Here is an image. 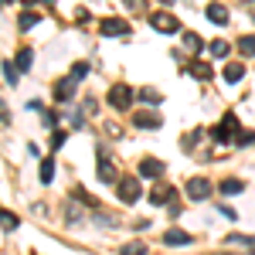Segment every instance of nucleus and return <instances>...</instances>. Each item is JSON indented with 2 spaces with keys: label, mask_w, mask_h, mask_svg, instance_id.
Segmentation results:
<instances>
[{
  "label": "nucleus",
  "mask_w": 255,
  "mask_h": 255,
  "mask_svg": "<svg viewBox=\"0 0 255 255\" xmlns=\"http://www.w3.org/2000/svg\"><path fill=\"white\" fill-rule=\"evenodd\" d=\"M106 99H109V106H113V109L123 113V109H129V102L136 99V89H129L126 82H116V85L109 89V96H106Z\"/></svg>",
  "instance_id": "obj_1"
},
{
  "label": "nucleus",
  "mask_w": 255,
  "mask_h": 255,
  "mask_svg": "<svg viewBox=\"0 0 255 255\" xmlns=\"http://www.w3.org/2000/svg\"><path fill=\"white\" fill-rule=\"evenodd\" d=\"M150 27H153L157 34H177V31H180V20H177L170 10H157V14H150Z\"/></svg>",
  "instance_id": "obj_2"
},
{
  "label": "nucleus",
  "mask_w": 255,
  "mask_h": 255,
  "mask_svg": "<svg viewBox=\"0 0 255 255\" xmlns=\"http://www.w3.org/2000/svg\"><path fill=\"white\" fill-rule=\"evenodd\" d=\"M116 194L123 204H133V201H139V194H143V187H139L136 177H119L116 180Z\"/></svg>",
  "instance_id": "obj_3"
},
{
  "label": "nucleus",
  "mask_w": 255,
  "mask_h": 255,
  "mask_svg": "<svg viewBox=\"0 0 255 255\" xmlns=\"http://www.w3.org/2000/svg\"><path fill=\"white\" fill-rule=\"evenodd\" d=\"M75 85H79V79H75V75H65V79H58L55 85H51V96H55V102H72V99H75Z\"/></svg>",
  "instance_id": "obj_4"
},
{
  "label": "nucleus",
  "mask_w": 255,
  "mask_h": 255,
  "mask_svg": "<svg viewBox=\"0 0 255 255\" xmlns=\"http://www.w3.org/2000/svg\"><path fill=\"white\" fill-rule=\"evenodd\" d=\"M99 31L106 34V38H123V34H129V20L123 17H106L99 24Z\"/></svg>",
  "instance_id": "obj_5"
},
{
  "label": "nucleus",
  "mask_w": 255,
  "mask_h": 255,
  "mask_svg": "<svg viewBox=\"0 0 255 255\" xmlns=\"http://www.w3.org/2000/svg\"><path fill=\"white\" fill-rule=\"evenodd\" d=\"M184 191H187L191 201H204V197H211V180L194 177V180H187V184H184Z\"/></svg>",
  "instance_id": "obj_6"
},
{
  "label": "nucleus",
  "mask_w": 255,
  "mask_h": 255,
  "mask_svg": "<svg viewBox=\"0 0 255 255\" xmlns=\"http://www.w3.org/2000/svg\"><path fill=\"white\" fill-rule=\"evenodd\" d=\"M99 180H102V184H116L119 180L116 167H113V160H109L106 150H99Z\"/></svg>",
  "instance_id": "obj_7"
},
{
  "label": "nucleus",
  "mask_w": 255,
  "mask_h": 255,
  "mask_svg": "<svg viewBox=\"0 0 255 255\" xmlns=\"http://www.w3.org/2000/svg\"><path fill=\"white\" fill-rule=\"evenodd\" d=\"M232 133H235V113H228V116H225L215 129H211L215 143H228V139H232Z\"/></svg>",
  "instance_id": "obj_8"
},
{
  "label": "nucleus",
  "mask_w": 255,
  "mask_h": 255,
  "mask_svg": "<svg viewBox=\"0 0 255 255\" xmlns=\"http://www.w3.org/2000/svg\"><path fill=\"white\" fill-rule=\"evenodd\" d=\"M133 126H139V129H160V126H163V119H160L157 113L139 109V113H133Z\"/></svg>",
  "instance_id": "obj_9"
},
{
  "label": "nucleus",
  "mask_w": 255,
  "mask_h": 255,
  "mask_svg": "<svg viewBox=\"0 0 255 255\" xmlns=\"http://www.w3.org/2000/svg\"><path fill=\"white\" fill-rule=\"evenodd\" d=\"M150 201H153V204H170V201H177V194H174V187H167V184H157V187H153V191H150Z\"/></svg>",
  "instance_id": "obj_10"
},
{
  "label": "nucleus",
  "mask_w": 255,
  "mask_h": 255,
  "mask_svg": "<svg viewBox=\"0 0 255 255\" xmlns=\"http://www.w3.org/2000/svg\"><path fill=\"white\" fill-rule=\"evenodd\" d=\"M163 174V163L153 157H146V160H139V177H160Z\"/></svg>",
  "instance_id": "obj_11"
},
{
  "label": "nucleus",
  "mask_w": 255,
  "mask_h": 255,
  "mask_svg": "<svg viewBox=\"0 0 255 255\" xmlns=\"http://www.w3.org/2000/svg\"><path fill=\"white\" fill-rule=\"evenodd\" d=\"M187 72H191V75H194V79H211V72H215V68H211V65H208V61H187Z\"/></svg>",
  "instance_id": "obj_12"
},
{
  "label": "nucleus",
  "mask_w": 255,
  "mask_h": 255,
  "mask_svg": "<svg viewBox=\"0 0 255 255\" xmlns=\"http://www.w3.org/2000/svg\"><path fill=\"white\" fill-rule=\"evenodd\" d=\"M208 20H215V24H228V7L225 3H208Z\"/></svg>",
  "instance_id": "obj_13"
},
{
  "label": "nucleus",
  "mask_w": 255,
  "mask_h": 255,
  "mask_svg": "<svg viewBox=\"0 0 255 255\" xmlns=\"http://www.w3.org/2000/svg\"><path fill=\"white\" fill-rule=\"evenodd\" d=\"M218 191H221V194H242V191H245V184H242V180H238V177H225V180H221V184H218Z\"/></svg>",
  "instance_id": "obj_14"
},
{
  "label": "nucleus",
  "mask_w": 255,
  "mask_h": 255,
  "mask_svg": "<svg viewBox=\"0 0 255 255\" xmlns=\"http://www.w3.org/2000/svg\"><path fill=\"white\" fill-rule=\"evenodd\" d=\"M163 245H191V235L180 232V228H170V232L163 235Z\"/></svg>",
  "instance_id": "obj_15"
},
{
  "label": "nucleus",
  "mask_w": 255,
  "mask_h": 255,
  "mask_svg": "<svg viewBox=\"0 0 255 255\" xmlns=\"http://www.w3.org/2000/svg\"><path fill=\"white\" fill-rule=\"evenodd\" d=\"M245 79V65H238V61H232V65H225V82H242Z\"/></svg>",
  "instance_id": "obj_16"
},
{
  "label": "nucleus",
  "mask_w": 255,
  "mask_h": 255,
  "mask_svg": "<svg viewBox=\"0 0 255 255\" xmlns=\"http://www.w3.org/2000/svg\"><path fill=\"white\" fill-rule=\"evenodd\" d=\"M184 48H187V55H201V48H204V41L197 38L194 31H187V34H184Z\"/></svg>",
  "instance_id": "obj_17"
},
{
  "label": "nucleus",
  "mask_w": 255,
  "mask_h": 255,
  "mask_svg": "<svg viewBox=\"0 0 255 255\" xmlns=\"http://www.w3.org/2000/svg\"><path fill=\"white\" fill-rule=\"evenodd\" d=\"M238 55H245V58H255V34H245V38H238Z\"/></svg>",
  "instance_id": "obj_18"
},
{
  "label": "nucleus",
  "mask_w": 255,
  "mask_h": 255,
  "mask_svg": "<svg viewBox=\"0 0 255 255\" xmlns=\"http://www.w3.org/2000/svg\"><path fill=\"white\" fill-rule=\"evenodd\" d=\"M17 225H20V221H17V215H14V211L0 208V228H3V232H14Z\"/></svg>",
  "instance_id": "obj_19"
},
{
  "label": "nucleus",
  "mask_w": 255,
  "mask_h": 255,
  "mask_svg": "<svg viewBox=\"0 0 255 255\" xmlns=\"http://www.w3.org/2000/svg\"><path fill=\"white\" fill-rule=\"evenodd\" d=\"M31 58H34V55H31V48H20L17 58H14V68H17V72H27V68H31Z\"/></svg>",
  "instance_id": "obj_20"
},
{
  "label": "nucleus",
  "mask_w": 255,
  "mask_h": 255,
  "mask_svg": "<svg viewBox=\"0 0 255 255\" xmlns=\"http://www.w3.org/2000/svg\"><path fill=\"white\" fill-rule=\"evenodd\" d=\"M208 48H211V55H215V58H228V51H232V44H228V41H225V38L211 41Z\"/></svg>",
  "instance_id": "obj_21"
},
{
  "label": "nucleus",
  "mask_w": 255,
  "mask_h": 255,
  "mask_svg": "<svg viewBox=\"0 0 255 255\" xmlns=\"http://www.w3.org/2000/svg\"><path fill=\"white\" fill-rule=\"evenodd\" d=\"M38 14H34V10H24V14H20L17 17V24H20V31H31V27H34V24H38Z\"/></svg>",
  "instance_id": "obj_22"
},
{
  "label": "nucleus",
  "mask_w": 255,
  "mask_h": 255,
  "mask_svg": "<svg viewBox=\"0 0 255 255\" xmlns=\"http://www.w3.org/2000/svg\"><path fill=\"white\" fill-rule=\"evenodd\" d=\"M119 255H146V245L143 242H129V245H123Z\"/></svg>",
  "instance_id": "obj_23"
},
{
  "label": "nucleus",
  "mask_w": 255,
  "mask_h": 255,
  "mask_svg": "<svg viewBox=\"0 0 255 255\" xmlns=\"http://www.w3.org/2000/svg\"><path fill=\"white\" fill-rule=\"evenodd\" d=\"M51 177H55V160L48 157V160H41V180L51 184Z\"/></svg>",
  "instance_id": "obj_24"
},
{
  "label": "nucleus",
  "mask_w": 255,
  "mask_h": 255,
  "mask_svg": "<svg viewBox=\"0 0 255 255\" xmlns=\"http://www.w3.org/2000/svg\"><path fill=\"white\" fill-rule=\"evenodd\" d=\"M139 99H143V102H150V106H160V102H163V96H160L157 89H143Z\"/></svg>",
  "instance_id": "obj_25"
},
{
  "label": "nucleus",
  "mask_w": 255,
  "mask_h": 255,
  "mask_svg": "<svg viewBox=\"0 0 255 255\" xmlns=\"http://www.w3.org/2000/svg\"><path fill=\"white\" fill-rule=\"evenodd\" d=\"M3 79H7V85H17V68H14V61H3Z\"/></svg>",
  "instance_id": "obj_26"
},
{
  "label": "nucleus",
  "mask_w": 255,
  "mask_h": 255,
  "mask_svg": "<svg viewBox=\"0 0 255 255\" xmlns=\"http://www.w3.org/2000/svg\"><path fill=\"white\" fill-rule=\"evenodd\" d=\"M68 75H75V79H85V75H89V65H85V61H75V65H72V72H68Z\"/></svg>",
  "instance_id": "obj_27"
},
{
  "label": "nucleus",
  "mask_w": 255,
  "mask_h": 255,
  "mask_svg": "<svg viewBox=\"0 0 255 255\" xmlns=\"http://www.w3.org/2000/svg\"><path fill=\"white\" fill-rule=\"evenodd\" d=\"M0 123H3V126L10 123V109H7V102H3V99H0Z\"/></svg>",
  "instance_id": "obj_28"
},
{
  "label": "nucleus",
  "mask_w": 255,
  "mask_h": 255,
  "mask_svg": "<svg viewBox=\"0 0 255 255\" xmlns=\"http://www.w3.org/2000/svg\"><path fill=\"white\" fill-rule=\"evenodd\" d=\"M82 113L92 116V113H96V99H85V102H82Z\"/></svg>",
  "instance_id": "obj_29"
},
{
  "label": "nucleus",
  "mask_w": 255,
  "mask_h": 255,
  "mask_svg": "<svg viewBox=\"0 0 255 255\" xmlns=\"http://www.w3.org/2000/svg\"><path fill=\"white\" fill-rule=\"evenodd\" d=\"M51 146H55V150H58V146H65V133H61V129H55V136H51Z\"/></svg>",
  "instance_id": "obj_30"
},
{
  "label": "nucleus",
  "mask_w": 255,
  "mask_h": 255,
  "mask_svg": "<svg viewBox=\"0 0 255 255\" xmlns=\"http://www.w3.org/2000/svg\"><path fill=\"white\" fill-rule=\"evenodd\" d=\"M75 20H79V24H85V20H89V10H85V7H79V10H75Z\"/></svg>",
  "instance_id": "obj_31"
},
{
  "label": "nucleus",
  "mask_w": 255,
  "mask_h": 255,
  "mask_svg": "<svg viewBox=\"0 0 255 255\" xmlns=\"http://www.w3.org/2000/svg\"><path fill=\"white\" fill-rule=\"evenodd\" d=\"M123 3H126L129 10H143V0H123Z\"/></svg>",
  "instance_id": "obj_32"
},
{
  "label": "nucleus",
  "mask_w": 255,
  "mask_h": 255,
  "mask_svg": "<svg viewBox=\"0 0 255 255\" xmlns=\"http://www.w3.org/2000/svg\"><path fill=\"white\" fill-rule=\"evenodd\" d=\"M163 3H174V0H163Z\"/></svg>",
  "instance_id": "obj_33"
},
{
  "label": "nucleus",
  "mask_w": 255,
  "mask_h": 255,
  "mask_svg": "<svg viewBox=\"0 0 255 255\" xmlns=\"http://www.w3.org/2000/svg\"><path fill=\"white\" fill-rule=\"evenodd\" d=\"M242 3H252V0H242Z\"/></svg>",
  "instance_id": "obj_34"
},
{
  "label": "nucleus",
  "mask_w": 255,
  "mask_h": 255,
  "mask_svg": "<svg viewBox=\"0 0 255 255\" xmlns=\"http://www.w3.org/2000/svg\"><path fill=\"white\" fill-rule=\"evenodd\" d=\"M24 3H31V0H24Z\"/></svg>",
  "instance_id": "obj_35"
},
{
  "label": "nucleus",
  "mask_w": 255,
  "mask_h": 255,
  "mask_svg": "<svg viewBox=\"0 0 255 255\" xmlns=\"http://www.w3.org/2000/svg\"><path fill=\"white\" fill-rule=\"evenodd\" d=\"M3 3H10V0H3Z\"/></svg>",
  "instance_id": "obj_36"
}]
</instances>
